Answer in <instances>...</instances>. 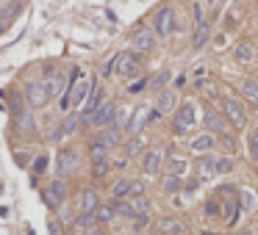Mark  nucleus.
Segmentation results:
<instances>
[{
  "label": "nucleus",
  "mask_w": 258,
  "mask_h": 235,
  "mask_svg": "<svg viewBox=\"0 0 258 235\" xmlns=\"http://www.w3.org/2000/svg\"><path fill=\"white\" fill-rule=\"evenodd\" d=\"M42 199H44V205L50 210H59L64 202H67V183L61 180V177H56L53 183H47V188H44V194H42Z\"/></svg>",
  "instance_id": "nucleus-1"
},
{
  "label": "nucleus",
  "mask_w": 258,
  "mask_h": 235,
  "mask_svg": "<svg viewBox=\"0 0 258 235\" xmlns=\"http://www.w3.org/2000/svg\"><path fill=\"white\" fill-rule=\"evenodd\" d=\"M25 97H28V102H31L34 108H44V105L53 100V92H50V86L44 83V80H31V83L25 86Z\"/></svg>",
  "instance_id": "nucleus-2"
},
{
  "label": "nucleus",
  "mask_w": 258,
  "mask_h": 235,
  "mask_svg": "<svg viewBox=\"0 0 258 235\" xmlns=\"http://www.w3.org/2000/svg\"><path fill=\"white\" fill-rule=\"evenodd\" d=\"M194 122H197V108H194V102H183L181 108L175 111L172 127H175V133H189L192 127H194Z\"/></svg>",
  "instance_id": "nucleus-3"
},
{
  "label": "nucleus",
  "mask_w": 258,
  "mask_h": 235,
  "mask_svg": "<svg viewBox=\"0 0 258 235\" xmlns=\"http://www.w3.org/2000/svg\"><path fill=\"white\" fill-rule=\"evenodd\" d=\"M78 166H81V158H78V152L69 147V150H61L59 152V160H56V172H59V177L64 180V177H72L78 172Z\"/></svg>",
  "instance_id": "nucleus-4"
},
{
  "label": "nucleus",
  "mask_w": 258,
  "mask_h": 235,
  "mask_svg": "<svg viewBox=\"0 0 258 235\" xmlns=\"http://www.w3.org/2000/svg\"><path fill=\"white\" fill-rule=\"evenodd\" d=\"M120 78H133L139 72V53L133 50H125L117 56V69H114Z\"/></svg>",
  "instance_id": "nucleus-5"
},
{
  "label": "nucleus",
  "mask_w": 258,
  "mask_h": 235,
  "mask_svg": "<svg viewBox=\"0 0 258 235\" xmlns=\"http://www.w3.org/2000/svg\"><path fill=\"white\" fill-rule=\"evenodd\" d=\"M114 114H117V102L111 100H103L100 105H97V111L92 114V119H89V125L95 127H108L114 122Z\"/></svg>",
  "instance_id": "nucleus-6"
},
{
  "label": "nucleus",
  "mask_w": 258,
  "mask_h": 235,
  "mask_svg": "<svg viewBox=\"0 0 258 235\" xmlns=\"http://www.w3.org/2000/svg\"><path fill=\"white\" fill-rule=\"evenodd\" d=\"M75 205H78V213H92L95 216L97 205H100V194L95 188H81L75 196Z\"/></svg>",
  "instance_id": "nucleus-7"
},
{
  "label": "nucleus",
  "mask_w": 258,
  "mask_h": 235,
  "mask_svg": "<svg viewBox=\"0 0 258 235\" xmlns=\"http://www.w3.org/2000/svg\"><path fill=\"white\" fill-rule=\"evenodd\" d=\"M222 111H225V117H228V122L236 127H241L244 122H247V114H244V105L241 102H236L233 97H225L222 100Z\"/></svg>",
  "instance_id": "nucleus-8"
},
{
  "label": "nucleus",
  "mask_w": 258,
  "mask_h": 235,
  "mask_svg": "<svg viewBox=\"0 0 258 235\" xmlns=\"http://www.w3.org/2000/svg\"><path fill=\"white\" fill-rule=\"evenodd\" d=\"M142 169H145V175H158L164 169V152L161 150H147L145 155H142Z\"/></svg>",
  "instance_id": "nucleus-9"
},
{
  "label": "nucleus",
  "mask_w": 258,
  "mask_h": 235,
  "mask_svg": "<svg viewBox=\"0 0 258 235\" xmlns=\"http://www.w3.org/2000/svg\"><path fill=\"white\" fill-rule=\"evenodd\" d=\"M175 105H178V94H175V92H170V89L158 92V100H155V111H158L161 117H170L172 111H175Z\"/></svg>",
  "instance_id": "nucleus-10"
},
{
  "label": "nucleus",
  "mask_w": 258,
  "mask_h": 235,
  "mask_svg": "<svg viewBox=\"0 0 258 235\" xmlns=\"http://www.w3.org/2000/svg\"><path fill=\"white\" fill-rule=\"evenodd\" d=\"M153 34L155 36H170L172 34V9H161L153 20Z\"/></svg>",
  "instance_id": "nucleus-11"
},
{
  "label": "nucleus",
  "mask_w": 258,
  "mask_h": 235,
  "mask_svg": "<svg viewBox=\"0 0 258 235\" xmlns=\"http://www.w3.org/2000/svg\"><path fill=\"white\" fill-rule=\"evenodd\" d=\"M100 102H103V92H100L97 86H92V92L86 97V108H84V114H81V122H84V125H89V119H92V114L97 111Z\"/></svg>",
  "instance_id": "nucleus-12"
},
{
  "label": "nucleus",
  "mask_w": 258,
  "mask_h": 235,
  "mask_svg": "<svg viewBox=\"0 0 258 235\" xmlns=\"http://www.w3.org/2000/svg\"><path fill=\"white\" fill-rule=\"evenodd\" d=\"M133 50L136 53H147V50H153V44H155V34L153 31H139V34H133Z\"/></svg>",
  "instance_id": "nucleus-13"
},
{
  "label": "nucleus",
  "mask_w": 258,
  "mask_h": 235,
  "mask_svg": "<svg viewBox=\"0 0 258 235\" xmlns=\"http://www.w3.org/2000/svg\"><path fill=\"white\" fill-rule=\"evenodd\" d=\"M158 230L164 235H189V230H186V224H183L181 218H161Z\"/></svg>",
  "instance_id": "nucleus-14"
},
{
  "label": "nucleus",
  "mask_w": 258,
  "mask_h": 235,
  "mask_svg": "<svg viewBox=\"0 0 258 235\" xmlns=\"http://www.w3.org/2000/svg\"><path fill=\"white\" fill-rule=\"evenodd\" d=\"M192 152H200V155H206V152H211L216 147V138H214V133H203V136H197V138H192Z\"/></svg>",
  "instance_id": "nucleus-15"
},
{
  "label": "nucleus",
  "mask_w": 258,
  "mask_h": 235,
  "mask_svg": "<svg viewBox=\"0 0 258 235\" xmlns=\"http://www.w3.org/2000/svg\"><path fill=\"white\" fill-rule=\"evenodd\" d=\"M164 166H167V175H172V177H183L189 172V163H186V158H181V155H172L170 160H164Z\"/></svg>",
  "instance_id": "nucleus-16"
},
{
  "label": "nucleus",
  "mask_w": 258,
  "mask_h": 235,
  "mask_svg": "<svg viewBox=\"0 0 258 235\" xmlns=\"http://www.w3.org/2000/svg\"><path fill=\"white\" fill-rule=\"evenodd\" d=\"M95 141H100L103 144V147H108V150H114V147H117V144H120V130H117V127H100V133H97V138Z\"/></svg>",
  "instance_id": "nucleus-17"
},
{
  "label": "nucleus",
  "mask_w": 258,
  "mask_h": 235,
  "mask_svg": "<svg viewBox=\"0 0 258 235\" xmlns=\"http://www.w3.org/2000/svg\"><path fill=\"white\" fill-rule=\"evenodd\" d=\"M219 175V169H216V158L206 155L203 160H197V177L200 180H208V177H216Z\"/></svg>",
  "instance_id": "nucleus-18"
},
{
  "label": "nucleus",
  "mask_w": 258,
  "mask_h": 235,
  "mask_svg": "<svg viewBox=\"0 0 258 235\" xmlns=\"http://www.w3.org/2000/svg\"><path fill=\"white\" fill-rule=\"evenodd\" d=\"M203 125L208 127V133H225V119L222 114H216V111H208L206 117H203Z\"/></svg>",
  "instance_id": "nucleus-19"
},
{
  "label": "nucleus",
  "mask_w": 258,
  "mask_h": 235,
  "mask_svg": "<svg viewBox=\"0 0 258 235\" xmlns=\"http://www.w3.org/2000/svg\"><path fill=\"white\" fill-rule=\"evenodd\" d=\"M114 216H117V210H114V202H108V205H97V210H95V221L97 224H108V221H114Z\"/></svg>",
  "instance_id": "nucleus-20"
},
{
  "label": "nucleus",
  "mask_w": 258,
  "mask_h": 235,
  "mask_svg": "<svg viewBox=\"0 0 258 235\" xmlns=\"http://www.w3.org/2000/svg\"><path fill=\"white\" fill-rule=\"evenodd\" d=\"M17 130H20V133H28V136H34V133H36L34 117H31L28 111H20V114H17Z\"/></svg>",
  "instance_id": "nucleus-21"
},
{
  "label": "nucleus",
  "mask_w": 258,
  "mask_h": 235,
  "mask_svg": "<svg viewBox=\"0 0 258 235\" xmlns=\"http://www.w3.org/2000/svg\"><path fill=\"white\" fill-rule=\"evenodd\" d=\"M147 114H150L147 108H136V114H133V119H130V125H128V133L130 136H139V130H142L145 122H147Z\"/></svg>",
  "instance_id": "nucleus-22"
},
{
  "label": "nucleus",
  "mask_w": 258,
  "mask_h": 235,
  "mask_svg": "<svg viewBox=\"0 0 258 235\" xmlns=\"http://www.w3.org/2000/svg\"><path fill=\"white\" fill-rule=\"evenodd\" d=\"M208 36H211V28H208V22H200L197 31H194V36H192V47H194V50H200V47L208 42Z\"/></svg>",
  "instance_id": "nucleus-23"
},
{
  "label": "nucleus",
  "mask_w": 258,
  "mask_h": 235,
  "mask_svg": "<svg viewBox=\"0 0 258 235\" xmlns=\"http://www.w3.org/2000/svg\"><path fill=\"white\" fill-rule=\"evenodd\" d=\"M130 185H133V180H117L111 188V199H128L130 196Z\"/></svg>",
  "instance_id": "nucleus-24"
},
{
  "label": "nucleus",
  "mask_w": 258,
  "mask_h": 235,
  "mask_svg": "<svg viewBox=\"0 0 258 235\" xmlns=\"http://www.w3.org/2000/svg\"><path fill=\"white\" fill-rule=\"evenodd\" d=\"M108 147H103L100 141H92L89 144V160H108Z\"/></svg>",
  "instance_id": "nucleus-25"
},
{
  "label": "nucleus",
  "mask_w": 258,
  "mask_h": 235,
  "mask_svg": "<svg viewBox=\"0 0 258 235\" xmlns=\"http://www.w3.org/2000/svg\"><path fill=\"white\" fill-rule=\"evenodd\" d=\"M241 94L258 108V80H244V83H241Z\"/></svg>",
  "instance_id": "nucleus-26"
},
{
  "label": "nucleus",
  "mask_w": 258,
  "mask_h": 235,
  "mask_svg": "<svg viewBox=\"0 0 258 235\" xmlns=\"http://www.w3.org/2000/svg\"><path fill=\"white\" fill-rule=\"evenodd\" d=\"M130 208H133V213H150V199H147L145 194H142V196H133V199H130Z\"/></svg>",
  "instance_id": "nucleus-27"
},
{
  "label": "nucleus",
  "mask_w": 258,
  "mask_h": 235,
  "mask_svg": "<svg viewBox=\"0 0 258 235\" xmlns=\"http://www.w3.org/2000/svg\"><path fill=\"white\" fill-rule=\"evenodd\" d=\"M247 152H250V160L258 163V127L250 130V136H247Z\"/></svg>",
  "instance_id": "nucleus-28"
},
{
  "label": "nucleus",
  "mask_w": 258,
  "mask_h": 235,
  "mask_svg": "<svg viewBox=\"0 0 258 235\" xmlns=\"http://www.w3.org/2000/svg\"><path fill=\"white\" fill-rule=\"evenodd\" d=\"M233 56H236L239 61H253L256 59V53H253L250 44H236V47H233Z\"/></svg>",
  "instance_id": "nucleus-29"
},
{
  "label": "nucleus",
  "mask_w": 258,
  "mask_h": 235,
  "mask_svg": "<svg viewBox=\"0 0 258 235\" xmlns=\"http://www.w3.org/2000/svg\"><path fill=\"white\" fill-rule=\"evenodd\" d=\"M130 221H133V233H145L147 227H150V213H139V216H133L130 218Z\"/></svg>",
  "instance_id": "nucleus-30"
},
{
  "label": "nucleus",
  "mask_w": 258,
  "mask_h": 235,
  "mask_svg": "<svg viewBox=\"0 0 258 235\" xmlns=\"http://www.w3.org/2000/svg\"><path fill=\"white\" fill-rule=\"evenodd\" d=\"M181 188H183L181 177H172V175L164 177V191H167V194H175V191H181Z\"/></svg>",
  "instance_id": "nucleus-31"
},
{
  "label": "nucleus",
  "mask_w": 258,
  "mask_h": 235,
  "mask_svg": "<svg viewBox=\"0 0 258 235\" xmlns=\"http://www.w3.org/2000/svg\"><path fill=\"white\" fill-rule=\"evenodd\" d=\"M108 166H111L108 160H92V177H97V180L106 177L108 175Z\"/></svg>",
  "instance_id": "nucleus-32"
},
{
  "label": "nucleus",
  "mask_w": 258,
  "mask_h": 235,
  "mask_svg": "<svg viewBox=\"0 0 258 235\" xmlns=\"http://www.w3.org/2000/svg\"><path fill=\"white\" fill-rule=\"evenodd\" d=\"M233 166H236V160L228 158V155H225V158H216V169H219V175H231Z\"/></svg>",
  "instance_id": "nucleus-33"
},
{
  "label": "nucleus",
  "mask_w": 258,
  "mask_h": 235,
  "mask_svg": "<svg viewBox=\"0 0 258 235\" xmlns=\"http://www.w3.org/2000/svg\"><path fill=\"white\" fill-rule=\"evenodd\" d=\"M142 147H145V138H142V136H136V138H130V144H128V158L139 155V152H142Z\"/></svg>",
  "instance_id": "nucleus-34"
},
{
  "label": "nucleus",
  "mask_w": 258,
  "mask_h": 235,
  "mask_svg": "<svg viewBox=\"0 0 258 235\" xmlns=\"http://www.w3.org/2000/svg\"><path fill=\"white\" fill-rule=\"evenodd\" d=\"M92 224H97L92 213H81V216L75 218V227H78V230H86V227H92Z\"/></svg>",
  "instance_id": "nucleus-35"
},
{
  "label": "nucleus",
  "mask_w": 258,
  "mask_h": 235,
  "mask_svg": "<svg viewBox=\"0 0 258 235\" xmlns=\"http://www.w3.org/2000/svg\"><path fill=\"white\" fill-rule=\"evenodd\" d=\"M241 199H244V205H241V210H247V213H253L256 210V196H253V191H239Z\"/></svg>",
  "instance_id": "nucleus-36"
},
{
  "label": "nucleus",
  "mask_w": 258,
  "mask_h": 235,
  "mask_svg": "<svg viewBox=\"0 0 258 235\" xmlns=\"http://www.w3.org/2000/svg\"><path fill=\"white\" fill-rule=\"evenodd\" d=\"M44 172H47V155H39L36 163H34V175L39 177V175H44Z\"/></svg>",
  "instance_id": "nucleus-37"
},
{
  "label": "nucleus",
  "mask_w": 258,
  "mask_h": 235,
  "mask_svg": "<svg viewBox=\"0 0 258 235\" xmlns=\"http://www.w3.org/2000/svg\"><path fill=\"white\" fill-rule=\"evenodd\" d=\"M75 127H78V117H75V114H69V119L61 125V130H64V133H72Z\"/></svg>",
  "instance_id": "nucleus-38"
},
{
  "label": "nucleus",
  "mask_w": 258,
  "mask_h": 235,
  "mask_svg": "<svg viewBox=\"0 0 258 235\" xmlns=\"http://www.w3.org/2000/svg\"><path fill=\"white\" fill-rule=\"evenodd\" d=\"M167 80H170V72H161V75H155V80L150 86H153V89H161L164 83H167Z\"/></svg>",
  "instance_id": "nucleus-39"
},
{
  "label": "nucleus",
  "mask_w": 258,
  "mask_h": 235,
  "mask_svg": "<svg viewBox=\"0 0 258 235\" xmlns=\"http://www.w3.org/2000/svg\"><path fill=\"white\" fill-rule=\"evenodd\" d=\"M84 235H106V230H103V224H92L84 230Z\"/></svg>",
  "instance_id": "nucleus-40"
},
{
  "label": "nucleus",
  "mask_w": 258,
  "mask_h": 235,
  "mask_svg": "<svg viewBox=\"0 0 258 235\" xmlns=\"http://www.w3.org/2000/svg\"><path fill=\"white\" fill-rule=\"evenodd\" d=\"M142 194H145V183L133 180V185H130V196H142Z\"/></svg>",
  "instance_id": "nucleus-41"
},
{
  "label": "nucleus",
  "mask_w": 258,
  "mask_h": 235,
  "mask_svg": "<svg viewBox=\"0 0 258 235\" xmlns=\"http://www.w3.org/2000/svg\"><path fill=\"white\" fill-rule=\"evenodd\" d=\"M219 210H222V208H219V202H214V199L206 205V213H208V216H219Z\"/></svg>",
  "instance_id": "nucleus-42"
},
{
  "label": "nucleus",
  "mask_w": 258,
  "mask_h": 235,
  "mask_svg": "<svg viewBox=\"0 0 258 235\" xmlns=\"http://www.w3.org/2000/svg\"><path fill=\"white\" fill-rule=\"evenodd\" d=\"M142 89H145V80H136V83H130V94L142 92Z\"/></svg>",
  "instance_id": "nucleus-43"
},
{
  "label": "nucleus",
  "mask_w": 258,
  "mask_h": 235,
  "mask_svg": "<svg viewBox=\"0 0 258 235\" xmlns=\"http://www.w3.org/2000/svg\"><path fill=\"white\" fill-rule=\"evenodd\" d=\"M14 158H17V163H20V166H28V163H31V160H28V155H22V152H17Z\"/></svg>",
  "instance_id": "nucleus-44"
},
{
  "label": "nucleus",
  "mask_w": 258,
  "mask_h": 235,
  "mask_svg": "<svg viewBox=\"0 0 258 235\" xmlns=\"http://www.w3.org/2000/svg\"><path fill=\"white\" fill-rule=\"evenodd\" d=\"M194 20H197V25L203 22V9H200V6H194Z\"/></svg>",
  "instance_id": "nucleus-45"
},
{
  "label": "nucleus",
  "mask_w": 258,
  "mask_h": 235,
  "mask_svg": "<svg viewBox=\"0 0 258 235\" xmlns=\"http://www.w3.org/2000/svg\"><path fill=\"white\" fill-rule=\"evenodd\" d=\"M47 227H50V235H59V224H56V221H50Z\"/></svg>",
  "instance_id": "nucleus-46"
},
{
  "label": "nucleus",
  "mask_w": 258,
  "mask_h": 235,
  "mask_svg": "<svg viewBox=\"0 0 258 235\" xmlns=\"http://www.w3.org/2000/svg\"><path fill=\"white\" fill-rule=\"evenodd\" d=\"M236 235H253V233H247V230H244V233H236Z\"/></svg>",
  "instance_id": "nucleus-47"
},
{
  "label": "nucleus",
  "mask_w": 258,
  "mask_h": 235,
  "mask_svg": "<svg viewBox=\"0 0 258 235\" xmlns=\"http://www.w3.org/2000/svg\"><path fill=\"white\" fill-rule=\"evenodd\" d=\"M0 34H3V25H0Z\"/></svg>",
  "instance_id": "nucleus-48"
}]
</instances>
